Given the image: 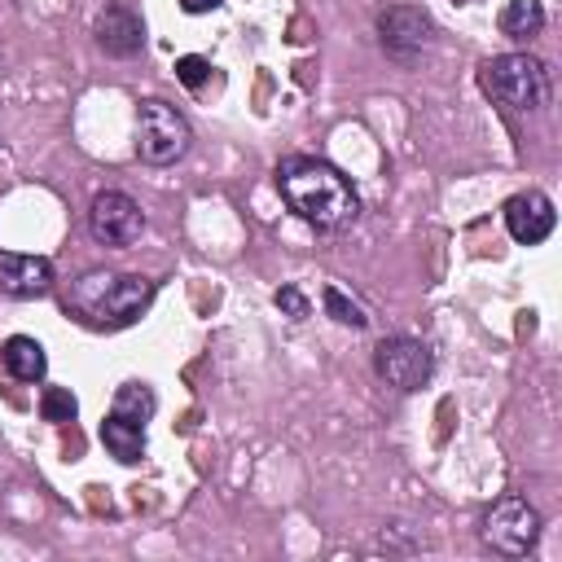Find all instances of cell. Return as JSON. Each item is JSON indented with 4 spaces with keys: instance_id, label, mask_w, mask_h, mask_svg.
Masks as SVG:
<instances>
[{
    "instance_id": "obj_6",
    "label": "cell",
    "mask_w": 562,
    "mask_h": 562,
    "mask_svg": "<svg viewBox=\"0 0 562 562\" xmlns=\"http://www.w3.org/2000/svg\"><path fill=\"white\" fill-rule=\"evenodd\" d=\"M540 509L527 501V496H501L483 509V522H479V536L492 553L501 558H527L540 540Z\"/></svg>"
},
{
    "instance_id": "obj_18",
    "label": "cell",
    "mask_w": 562,
    "mask_h": 562,
    "mask_svg": "<svg viewBox=\"0 0 562 562\" xmlns=\"http://www.w3.org/2000/svg\"><path fill=\"white\" fill-rule=\"evenodd\" d=\"M176 79L189 88V92H202L206 88V79H211V61L206 57H176Z\"/></svg>"
},
{
    "instance_id": "obj_12",
    "label": "cell",
    "mask_w": 562,
    "mask_h": 562,
    "mask_svg": "<svg viewBox=\"0 0 562 562\" xmlns=\"http://www.w3.org/2000/svg\"><path fill=\"white\" fill-rule=\"evenodd\" d=\"M53 290V259L48 255H22L0 250V294L9 299H44Z\"/></svg>"
},
{
    "instance_id": "obj_4",
    "label": "cell",
    "mask_w": 562,
    "mask_h": 562,
    "mask_svg": "<svg viewBox=\"0 0 562 562\" xmlns=\"http://www.w3.org/2000/svg\"><path fill=\"white\" fill-rule=\"evenodd\" d=\"M158 408V395L149 382H123L114 391V404L101 422V443L119 465H136L145 457V426Z\"/></svg>"
},
{
    "instance_id": "obj_17",
    "label": "cell",
    "mask_w": 562,
    "mask_h": 562,
    "mask_svg": "<svg viewBox=\"0 0 562 562\" xmlns=\"http://www.w3.org/2000/svg\"><path fill=\"white\" fill-rule=\"evenodd\" d=\"M272 303H277V312L290 316V321H307V316H312V299H307L299 285H277V290H272Z\"/></svg>"
},
{
    "instance_id": "obj_20",
    "label": "cell",
    "mask_w": 562,
    "mask_h": 562,
    "mask_svg": "<svg viewBox=\"0 0 562 562\" xmlns=\"http://www.w3.org/2000/svg\"><path fill=\"white\" fill-rule=\"evenodd\" d=\"M457 4H474V0H457Z\"/></svg>"
},
{
    "instance_id": "obj_1",
    "label": "cell",
    "mask_w": 562,
    "mask_h": 562,
    "mask_svg": "<svg viewBox=\"0 0 562 562\" xmlns=\"http://www.w3.org/2000/svg\"><path fill=\"white\" fill-rule=\"evenodd\" d=\"M277 193L290 215H299L316 233H347L360 220V193L356 184L316 154H285L272 171Z\"/></svg>"
},
{
    "instance_id": "obj_3",
    "label": "cell",
    "mask_w": 562,
    "mask_h": 562,
    "mask_svg": "<svg viewBox=\"0 0 562 562\" xmlns=\"http://www.w3.org/2000/svg\"><path fill=\"white\" fill-rule=\"evenodd\" d=\"M479 88L483 97H492V105L509 114H536L553 97V75L531 53H496L479 61Z\"/></svg>"
},
{
    "instance_id": "obj_5",
    "label": "cell",
    "mask_w": 562,
    "mask_h": 562,
    "mask_svg": "<svg viewBox=\"0 0 562 562\" xmlns=\"http://www.w3.org/2000/svg\"><path fill=\"white\" fill-rule=\"evenodd\" d=\"M189 145H193V127L176 105H167L158 97L136 105V158L140 162L171 167L189 154Z\"/></svg>"
},
{
    "instance_id": "obj_10",
    "label": "cell",
    "mask_w": 562,
    "mask_h": 562,
    "mask_svg": "<svg viewBox=\"0 0 562 562\" xmlns=\"http://www.w3.org/2000/svg\"><path fill=\"white\" fill-rule=\"evenodd\" d=\"M92 35H97V48H101L105 57H119V61H127V57H136V53L145 48V22H140V13H136L132 4H123V0H110V4L97 13Z\"/></svg>"
},
{
    "instance_id": "obj_8",
    "label": "cell",
    "mask_w": 562,
    "mask_h": 562,
    "mask_svg": "<svg viewBox=\"0 0 562 562\" xmlns=\"http://www.w3.org/2000/svg\"><path fill=\"white\" fill-rule=\"evenodd\" d=\"M373 31H378V44H382V53H386L391 61L417 66L422 53L430 48L435 22H430V13H426L422 4H386V9L378 13Z\"/></svg>"
},
{
    "instance_id": "obj_16",
    "label": "cell",
    "mask_w": 562,
    "mask_h": 562,
    "mask_svg": "<svg viewBox=\"0 0 562 562\" xmlns=\"http://www.w3.org/2000/svg\"><path fill=\"white\" fill-rule=\"evenodd\" d=\"M40 417L44 422H75L79 417V400L70 395V386H44L40 391Z\"/></svg>"
},
{
    "instance_id": "obj_19",
    "label": "cell",
    "mask_w": 562,
    "mask_h": 562,
    "mask_svg": "<svg viewBox=\"0 0 562 562\" xmlns=\"http://www.w3.org/2000/svg\"><path fill=\"white\" fill-rule=\"evenodd\" d=\"M224 0H180V9L184 13H211V9H220Z\"/></svg>"
},
{
    "instance_id": "obj_13",
    "label": "cell",
    "mask_w": 562,
    "mask_h": 562,
    "mask_svg": "<svg viewBox=\"0 0 562 562\" xmlns=\"http://www.w3.org/2000/svg\"><path fill=\"white\" fill-rule=\"evenodd\" d=\"M0 364H4V373H9L13 382H44V373H48V356H44V347H40L31 334L4 338Z\"/></svg>"
},
{
    "instance_id": "obj_15",
    "label": "cell",
    "mask_w": 562,
    "mask_h": 562,
    "mask_svg": "<svg viewBox=\"0 0 562 562\" xmlns=\"http://www.w3.org/2000/svg\"><path fill=\"white\" fill-rule=\"evenodd\" d=\"M321 307H325V316L334 321V325H342V329H369V312L342 290V285H325L321 290Z\"/></svg>"
},
{
    "instance_id": "obj_2",
    "label": "cell",
    "mask_w": 562,
    "mask_h": 562,
    "mask_svg": "<svg viewBox=\"0 0 562 562\" xmlns=\"http://www.w3.org/2000/svg\"><path fill=\"white\" fill-rule=\"evenodd\" d=\"M154 281L140 277V272H110V268H88L70 281V307L97 325V329H123V325H136L149 303H154Z\"/></svg>"
},
{
    "instance_id": "obj_9",
    "label": "cell",
    "mask_w": 562,
    "mask_h": 562,
    "mask_svg": "<svg viewBox=\"0 0 562 562\" xmlns=\"http://www.w3.org/2000/svg\"><path fill=\"white\" fill-rule=\"evenodd\" d=\"M88 233L97 246L105 250H127L140 233H145V211L136 206L132 193L123 189H101L92 202H88Z\"/></svg>"
},
{
    "instance_id": "obj_11",
    "label": "cell",
    "mask_w": 562,
    "mask_h": 562,
    "mask_svg": "<svg viewBox=\"0 0 562 562\" xmlns=\"http://www.w3.org/2000/svg\"><path fill=\"white\" fill-rule=\"evenodd\" d=\"M553 224H558V211L540 189H522L505 202V228L518 246H540L553 233Z\"/></svg>"
},
{
    "instance_id": "obj_14",
    "label": "cell",
    "mask_w": 562,
    "mask_h": 562,
    "mask_svg": "<svg viewBox=\"0 0 562 562\" xmlns=\"http://www.w3.org/2000/svg\"><path fill=\"white\" fill-rule=\"evenodd\" d=\"M496 26H501L505 40L527 44V40H536V35L544 31V4H540V0H505Z\"/></svg>"
},
{
    "instance_id": "obj_7",
    "label": "cell",
    "mask_w": 562,
    "mask_h": 562,
    "mask_svg": "<svg viewBox=\"0 0 562 562\" xmlns=\"http://www.w3.org/2000/svg\"><path fill=\"white\" fill-rule=\"evenodd\" d=\"M373 373L391 391L413 395V391L430 386V378H435V347L422 338H408V334H391L373 347Z\"/></svg>"
}]
</instances>
